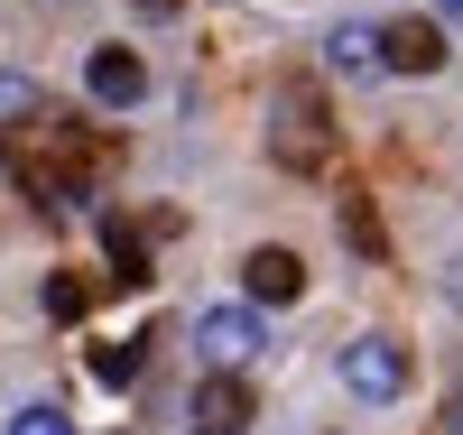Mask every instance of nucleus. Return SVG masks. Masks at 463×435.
<instances>
[{
  "label": "nucleus",
  "instance_id": "nucleus-10",
  "mask_svg": "<svg viewBox=\"0 0 463 435\" xmlns=\"http://www.w3.org/2000/svg\"><path fill=\"white\" fill-rule=\"evenodd\" d=\"M343 241H353L362 260H380L390 241H380V213H371V194H343Z\"/></svg>",
  "mask_w": 463,
  "mask_h": 435
},
{
  "label": "nucleus",
  "instance_id": "nucleus-5",
  "mask_svg": "<svg viewBox=\"0 0 463 435\" xmlns=\"http://www.w3.org/2000/svg\"><path fill=\"white\" fill-rule=\"evenodd\" d=\"M84 84H93V102H111V111H130V102L148 93V65H139L130 47H93V65H84Z\"/></svg>",
  "mask_w": 463,
  "mask_h": 435
},
{
  "label": "nucleus",
  "instance_id": "nucleus-14",
  "mask_svg": "<svg viewBox=\"0 0 463 435\" xmlns=\"http://www.w3.org/2000/svg\"><path fill=\"white\" fill-rule=\"evenodd\" d=\"M10 435H74V417H65V408H19Z\"/></svg>",
  "mask_w": 463,
  "mask_h": 435
},
{
  "label": "nucleus",
  "instance_id": "nucleus-1",
  "mask_svg": "<svg viewBox=\"0 0 463 435\" xmlns=\"http://www.w3.org/2000/svg\"><path fill=\"white\" fill-rule=\"evenodd\" d=\"M269 157H279L288 176H316L325 157H334V121H325V102L306 93V84H288L279 111H269Z\"/></svg>",
  "mask_w": 463,
  "mask_h": 435
},
{
  "label": "nucleus",
  "instance_id": "nucleus-8",
  "mask_svg": "<svg viewBox=\"0 0 463 435\" xmlns=\"http://www.w3.org/2000/svg\"><path fill=\"white\" fill-rule=\"evenodd\" d=\"M102 251H111V279H121V288H139V279H148V241H139L121 213H102Z\"/></svg>",
  "mask_w": 463,
  "mask_h": 435
},
{
  "label": "nucleus",
  "instance_id": "nucleus-9",
  "mask_svg": "<svg viewBox=\"0 0 463 435\" xmlns=\"http://www.w3.org/2000/svg\"><path fill=\"white\" fill-rule=\"evenodd\" d=\"M325 56H334L343 74H380V28H334Z\"/></svg>",
  "mask_w": 463,
  "mask_h": 435
},
{
  "label": "nucleus",
  "instance_id": "nucleus-11",
  "mask_svg": "<svg viewBox=\"0 0 463 435\" xmlns=\"http://www.w3.org/2000/svg\"><path fill=\"white\" fill-rule=\"evenodd\" d=\"M84 269H56V279H47V315H56V325H74V315H84Z\"/></svg>",
  "mask_w": 463,
  "mask_h": 435
},
{
  "label": "nucleus",
  "instance_id": "nucleus-16",
  "mask_svg": "<svg viewBox=\"0 0 463 435\" xmlns=\"http://www.w3.org/2000/svg\"><path fill=\"white\" fill-rule=\"evenodd\" d=\"M130 10H139V19H167V10H176V0H130Z\"/></svg>",
  "mask_w": 463,
  "mask_h": 435
},
{
  "label": "nucleus",
  "instance_id": "nucleus-17",
  "mask_svg": "<svg viewBox=\"0 0 463 435\" xmlns=\"http://www.w3.org/2000/svg\"><path fill=\"white\" fill-rule=\"evenodd\" d=\"M436 10H445V19H454V28H463V0H436Z\"/></svg>",
  "mask_w": 463,
  "mask_h": 435
},
{
  "label": "nucleus",
  "instance_id": "nucleus-15",
  "mask_svg": "<svg viewBox=\"0 0 463 435\" xmlns=\"http://www.w3.org/2000/svg\"><path fill=\"white\" fill-rule=\"evenodd\" d=\"M436 435H463V371H454V399H445V426Z\"/></svg>",
  "mask_w": 463,
  "mask_h": 435
},
{
  "label": "nucleus",
  "instance_id": "nucleus-13",
  "mask_svg": "<svg viewBox=\"0 0 463 435\" xmlns=\"http://www.w3.org/2000/svg\"><path fill=\"white\" fill-rule=\"evenodd\" d=\"M19 121H37V84L28 74H0V130H19Z\"/></svg>",
  "mask_w": 463,
  "mask_h": 435
},
{
  "label": "nucleus",
  "instance_id": "nucleus-2",
  "mask_svg": "<svg viewBox=\"0 0 463 435\" xmlns=\"http://www.w3.org/2000/svg\"><path fill=\"white\" fill-rule=\"evenodd\" d=\"M343 389H353V399H371V408H390L399 389H408V343H390V334L343 343Z\"/></svg>",
  "mask_w": 463,
  "mask_h": 435
},
{
  "label": "nucleus",
  "instance_id": "nucleus-6",
  "mask_svg": "<svg viewBox=\"0 0 463 435\" xmlns=\"http://www.w3.org/2000/svg\"><path fill=\"white\" fill-rule=\"evenodd\" d=\"M241 288H250L260 306H297V297H306V260H297V251H250V260H241Z\"/></svg>",
  "mask_w": 463,
  "mask_h": 435
},
{
  "label": "nucleus",
  "instance_id": "nucleus-4",
  "mask_svg": "<svg viewBox=\"0 0 463 435\" xmlns=\"http://www.w3.org/2000/svg\"><path fill=\"white\" fill-rule=\"evenodd\" d=\"M380 65L390 74H436L445 65V28L436 19H390L380 28Z\"/></svg>",
  "mask_w": 463,
  "mask_h": 435
},
{
  "label": "nucleus",
  "instance_id": "nucleus-12",
  "mask_svg": "<svg viewBox=\"0 0 463 435\" xmlns=\"http://www.w3.org/2000/svg\"><path fill=\"white\" fill-rule=\"evenodd\" d=\"M93 380L130 389V380H139V343H93Z\"/></svg>",
  "mask_w": 463,
  "mask_h": 435
},
{
  "label": "nucleus",
  "instance_id": "nucleus-3",
  "mask_svg": "<svg viewBox=\"0 0 463 435\" xmlns=\"http://www.w3.org/2000/svg\"><path fill=\"white\" fill-rule=\"evenodd\" d=\"M195 343H204V362H213V371H232V362H250V352L269 343V325H260L250 306H213L204 325H195Z\"/></svg>",
  "mask_w": 463,
  "mask_h": 435
},
{
  "label": "nucleus",
  "instance_id": "nucleus-7",
  "mask_svg": "<svg viewBox=\"0 0 463 435\" xmlns=\"http://www.w3.org/2000/svg\"><path fill=\"white\" fill-rule=\"evenodd\" d=\"M241 426H250V389L232 380V371H213L195 389V435H241Z\"/></svg>",
  "mask_w": 463,
  "mask_h": 435
}]
</instances>
